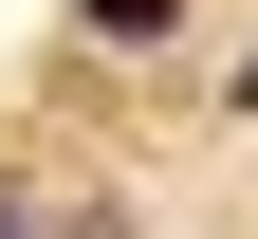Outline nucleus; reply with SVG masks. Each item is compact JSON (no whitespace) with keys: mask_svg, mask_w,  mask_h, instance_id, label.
Returning a JSON list of instances; mask_svg holds the SVG:
<instances>
[{"mask_svg":"<svg viewBox=\"0 0 258 239\" xmlns=\"http://www.w3.org/2000/svg\"><path fill=\"white\" fill-rule=\"evenodd\" d=\"M0 239H37V202H0Z\"/></svg>","mask_w":258,"mask_h":239,"instance_id":"obj_2","label":"nucleus"},{"mask_svg":"<svg viewBox=\"0 0 258 239\" xmlns=\"http://www.w3.org/2000/svg\"><path fill=\"white\" fill-rule=\"evenodd\" d=\"M166 19H184V0H74V37H92V55H148Z\"/></svg>","mask_w":258,"mask_h":239,"instance_id":"obj_1","label":"nucleus"},{"mask_svg":"<svg viewBox=\"0 0 258 239\" xmlns=\"http://www.w3.org/2000/svg\"><path fill=\"white\" fill-rule=\"evenodd\" d=\"M240 111H258V55H240Z\"/></svg>","mask_w":258,"mask_h":239,"instance_id":"obj_3","label":"nucleus"}]
</instances>
